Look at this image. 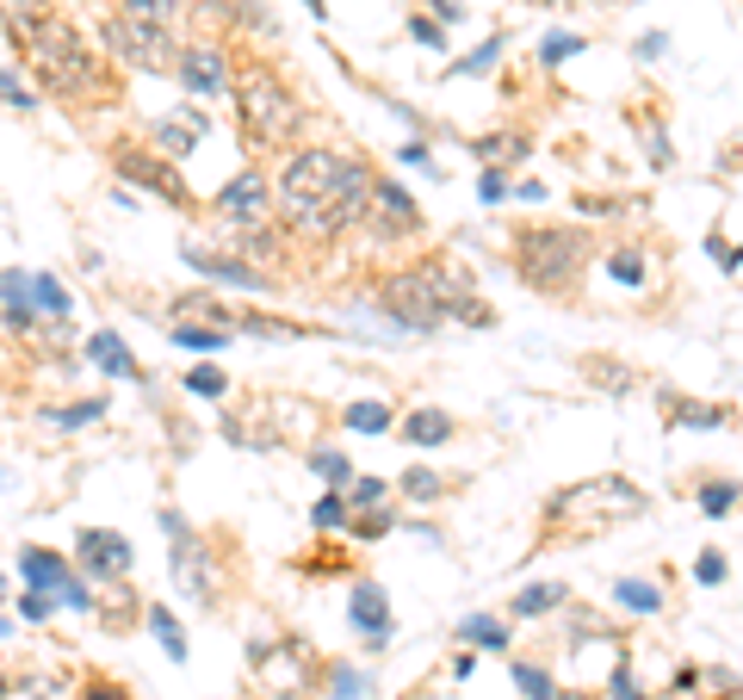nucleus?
<instances>
[{
	"label": "nucleus",
	"instance_id": "obj_32",
	"mask_svg": "<svg viewBox=\"0 0 743 700\" xmlns=\"http://www.w3.org/2000/svg\"><path fill=\"white\" fill-rule=\"evenodd\" d=\"M458 639H465V644H483V651H508V626L495 620V614H471V620L458 626Z\"/></svg>",
	"mask_w": 743,
	"mask_h": 700
},
{
	"label": "nucleus",
	"instance_id": "obj_51",
	"mask_svg": "<svg viewBox=\"0 0 743 700\" xmlns=\"http://www.w3.org/2000/svg\"><path fill=\"white\" fill-rule=\"evenodd\" d=\"M409 32H416L421 44H434V50H440V44H446V32H440V20H428V13H416V20H409Z\"/></svg>",
	"mask_w": 743,
	"mask_h": 700
},
{
	"label": "nucleus",
	"instance_id": "obj_48",
	"mask_svg": "<svg viewBox=\"0 0 743 700\" xmlns=\"http://www.w3.org/2000/svg\"><path fill=\"white\" fill-rule=\"evenodd\" d=\"M50 607H62V602H57V595H44V589H25V595H20L25 620H50Z\"/></svg>",
	"mask_w": 743,
	"mask_h": 700
},
{
	"label": "nucleus",
	"instance_id": "obj_8",
	"mask_svg": "<svg viewBox=\"0 0 743 700\" xmlns=\"http://www.w3.org/2000/svg\"><path fill=\"white\" fill-rule=\"evenodd\" d=\"M112 168H118V180H131V187H149L155 199H168L173 211H192L187 180H180V168H173L161 150H143V143H112Z\"/></svg>",
	"mask_w": 743,
	"mask_h": 700
},
{
	"label": "nucleus",
	"instance_id": "obj_2",
	"mask_svg": "<svg viewBox=\"0 0 743 700\" xmlns=\"http://www.w3.org/2000/svg\"><path fill=\"white\" fill-rule=\"evenodd\" d=\"M25 57H32V75L50 87L57 99H69V106H112V69H106V57H94L87 50V38L75 32V20L69 13H44L38 32L25 38Z\"/></svg>",
	"mask_w": 743,
	"mask_h": 700
},
{
	"label": "nucleus",
	"instance_id": "obj_17",
	"mask_svg": "<svg viewBox=\"0 0 743 700\" xmlns=\"http://www.w3.org/2000/svg\"><path fill=\"white\" fill-rule=\"evenodd\" d=\"M458 435V422L446 410H416V416H403V440L409 447H446Z\"/></svg>",
	"mask_w": 743,
	"mask_h": 700
},
{
	"label": "nucleus",
	"instance_id": "obj_6",
	"mask_svg": "<svg viewBox=\"0 0 743 700\" xmlns=\"http://www.w3.org/2000/svg\"><path fill=\"white\" fill-rule=\"evenodd\" d=\"M161 533L173 539V551H168L173 583L187 589L199 607H217V583H211V551H205V539L187 527V514H180V509H161Z\"/></svg>",
	"mask_w": 743,
	"mask_h": 700
},
{
	"label": "nucleus",
	"instance_id": "obj_23",
	"mask_svg": "<svg viewBox=\"0 0 743 700\" xmlns=\"http://www.w3.org/2000/svg\"><path fill=\"white\" fill-rule=\"evenodd\" d=\"M87 354H94V366H106V372H118V379H136V360H131V347L112 335V329H99L94 341H87Z\"/></svg>",
	"mask_w": 743,
	"mask_h": 700
},
{
	"label": "nucleus",
	"instance_id": "obj_19",
	"mask_svg": "<svg viewBox=\"0 0 743 700\" xmlns=\"http://www.w3.org/2000/svg\"><path fill=\"white\" fill-rule=\"evenodd\" d=\"M564 602H576L571 583H527L508 607H515L520 620H546V614H552V607H564Z\"/></svg>",
	"mask_w": 743,
	"mask_h": 700
},
{
	"label": "nucleus",
	"instance_id": "obj_52",
	"mask_svg": "<svg viewBox=\"0 0 743 700\" xmlns=\"http://www.w3.org/2000/svg\"><path fill=\"white\" fill-rule=\"evenodd\" d=\"M663 50H669V32H645V38H638V57L645 62H657Z\"/></svg>",
	"mask_w": 743,
	"mask_h": 700
},
{
	"label": "nucleus",
	"instance_id": "obj_15",
	"mask_svg": "<svg viewBox=\"0 0 743 700\" xmlns=\"http://www.w3.org/2000/svg\"><path fill=\"white\" fill-rule=\"evenodd\" d=\"M20 577H25V589H44V595H62V589L75 583L69 558H62V551H50V546H25L20 551Z\"/></svg>",
	"mask_w": 743,
	"mask_h": 700
},
{
	"label": "nucleus",
	"instance_id": "obj_50",
	"mask_svg": "<svg viewBox=\"0 0 743 700\" xmlns=\"http://www.w3.org/2000/svg\"><path fill=\"white\" fill-rule=\"evenodd\" d=\"M477 192H483L490 205H502V199H508V174H502V168H483V180H477Z\"/></svg>",
	"mask_w": 743,
	"mask_h": 700
},
{
	"label": "nucleus",
	"instance_id": "obj_53",
	"mask_svg": "<svg viewBox=\"0 0 743 700\" xmlns=\"http://www.w3.org/2000/svg\"><path fill=\"white\" fill-rule=\"evenodd\" d=\"M428 7H434L440 25H458V20H465V0H428Z\"/></svg>",
	"mask_w": 743,
	"mask_h": 700
},
{
	"label": "nucleus",
	"instance_id": "obj_3",
	"mask_svg": "<svg viewBox=\"0 0 743 700\" xmlns=\"http://www.w3.org/2000/svg\"><path fill=\"white\" fill-rule=\"evenodd\" d=\"M595 261V236L576 224H515L508 229V266L527 292H546V298H576V285Z\"/></svg>",
	"mask_w": 743,
	"mask_h": 700
},
{
	"label": "nucleus",
	"instance_id": "obj_18",
	"mask_svg": "<svg viewBox=\"0 0 743 700\" xmlns=\"http://www.w3.org/2000/svg\"><path fill=\"white\" fill-rule=\"evenodd\" d=\"M583 379L595 384V391H608V398H626L632 384H638V372L620 360H608V354H583Z\"/></svg>",
	"mask_w": 743,
	"mask_h": 700
},
{
	"label": "nucleus",
	"instance_id": "obj_47",
	"mask_svg": "<svg viewBox=\"0 0 743 700\" xmlns=\"http://www.w3.org/2000/svg\"><path fill=\"white\" fill-rule=\"evenodd\" d=\"M0 99H7L13 112H32V94L20 87V69H0Z\"/></svg>",
	"mask_w": 743,
	"mask_h": 700
},
{
	"label": "nucleus",
	"instance_id": "obj_22",
	"mask_svg": "<svg viewBox=\"0 0 743 700\" xmlns=\"http://www.w3.org/2000/svg\"><path fill=\"white\" fill-rule=\"evenodd\" d=\"M471 155H477V162H490V168H502V162H520V155H527V137H520V131L471 137Z\"/></svg>",
	"mask_w": 743,
	"mask_h": 700
},
{
	"label": "nucleus",
	"instance_id": "obj_9",
	"mask_svg": "<svg viewBox=\"0 0 743 700\" xmlns=\"http://www.w3.org/2000/svg\"><path fill=\"white\" fill-rule=\"evenodd\" d=\"M211 211H217V229H229V236H242V229L273 224V192H267V174H261V168H242L236 180H229V187H217Z\"/></svg>",
	"mask_w": 743,
	"mask_h": 700
},
{
	"label": "nucleus",
	"instance_id": "obj_42",
	"mask_svg": "<svg viewBox=\"0 0 743 700\" xmlns=\"http://www.w3.org/2000/svg\"><path fill=\"white\" fill-rule=\"evenodd\" d=\"M576 50H583V38H576V32H552V38L539 44V62H546V69H564Z\"/></svg>",
	"mask_w": 743,
	"mask_h": 700
},
{
	"label": "nucleus",
	"instance_id": "obj_10",
	"mask_svg": "<svg viewBox=\"0 0 743 700\" xmlns=\"http://www.w3.org/2000/svg\"><path fill=\"white\" fill-rule=\"evenodd\" d=\"M365 229H372L379 242H403V236H416V229H421V205L397 187V180H391V174H379V180H372V211H365Z\"/></svg>",
	"mask_w": 743,
	"mask_h": 700
},
{
	"label": "nucleus",
	"instance_id": "obj_54",
	"mask_svg": "<svg viewBox=\"0 0 743 700\" xmlns=\"http://www.w3.org/2000/svg\"><path fill=\"white\" fill-rule=\"evenodd\" d=\"M403 162H409V168H428V174H434V162H428V143H409V150H403Z\"/></svg>",
	"mask_w": 743,
	"mask_h": 700
},
{
	"label": "nucleus",
	"instance_id": "obj_36",
	"mask_svg": "<svg viewBox=\"0 0 743 700\" xmlns=\"http://www.w3.org/2000/svg\"><path fill=\"white\" fill-rule=\"evenodd\" d=\"M347 527H353V539H379V533L397 527V509H391V502H379V509H360Z\"/></svg>",
	"mask_w": 743,
	"mask_h": 700
},
{
	"label": "nucleus",
	"instance_id": "obj_34",
	"mask_svg": "<svg viewBox=\"0 0 743 700\" xmlns=\"http://www.w3.org/2000/svg\"><path fill=\"white\" fill-rule=\"evenodd\" d=\"M75 700H136V695L118 676H106V669H87V676H81V688H75Z\"/></svg>",
	"mask_w": 743,
	"mask_h": 700
},
{
	"label": "nucleus",
	"instance_id": "obj_45",
	"mask_svg": "<svg viewBox=\"0 0 743 700\" xmlns=\"http://www.w3.org/2000/svg\"><path fill=\"white\" fill-rule=\"evenodd\" d=\"M608 700H650V695H638V681H632V657H626V651H620V663H613Z\"/></svg>",
	"mask_w": 743,
	"mask_h": 700
},
{
	"label": "nucleus",
	"instance_id": "obj_41",
	"mask_svg": "<svg viewBox=\"0 0 743 700\" xmlns=\"http://www.w3.org/2000/svg\"><path fill=\"white\" fill-rule=\"evenodd\" d=\"M187 391H192V398H217V403H224V398H229V379L217 372V366H192V372H187Z\"/></svg>",
	"mask_w": 743,
	"mask_h": 700
},
{
	"label": "nucleus",
	"instance_id": "obj_14",
	"mask_svg": "<svg viewBox=\"0 0 743 700\" xmlns=\"http://www.w3.org/2000/svg\"><path fill=\"white\" fill-rule=\"evenodd\" d=\"M180 261L187 266H199V273H211V280H224V285H242V292H273V273L267 266H248V261H236V254H217V248H180Z\"/></svg>",
	"mask_w": 743,
	"mask_h": 700
},
{
	"label": "nucleus",
	"instance_id": "obj_28",
	"mask_svg": "<svg viewBox=\"0 0 743 700\" xmlns=\"http://www.w3.org/2000/svg\"><path fill=\"white\" fill-rule=\"evenodd\" d=\"M149 632L161 639V651H168L173 663H187V626L173 620V614H168L161 602H149Z\"/></svg>",
	"mask_w": 743,
	"mask_h": 700
},
{
	"label": "nucleus",
	"instance_id": "obj_35",
	"mask_svg": "<svg viewBox=\"0 0 743 700\" xmlns=\"http://www.w3.org/2000/svg\"><path fill=\"white\" fill-rule=\"evenodd\" d=\"M310 521H316V533H335V527H347L353 521V502H347L341 490H328L316 509H310Z\"/></svg>",
	"mask_w": 743,
	"mask_h": 700
},
{
	"label": "nucleus",
	"instance_id": "obj_7",
	"mask_svg": "<svg viewBox=\"0 0 743 700\" xmlns=\"http://www.w3.org/2000/svg\"><path fill=\"white\" fill-rule=\"evenodd\" d=\"M106 50L131 69H173L180 50H173L168 25H149V20H131V13H112L106 20Z\"/></svg>",
	"mask_w": 743,
	"mask_h": 700
},
{
	"label": "nucleus",
	"instance_id": "obj_4",
	"mask_svg": "<svg viewBox=\"0 0 743 700\" xmlns=\"http://www.w3.org/2000/svg\"><path fill=\"white\" fill-rule=\"evenodd\" d=\"M650 509V496L626 477H583L571 490H552L546 496V527H539V546H552L558 533L571 539H589V533L613 527V521H638Z\"/></svg>",
	"mask_w": 743,
	"mask_h": 700
},
{
	"label": "nucleus",
	"instance_id": "obj_1",
	"mask_svg": "<svg viewBox=\"0 0 743 700\" xmlns=\"http://www.w3.org/2000/svg\"><path fill=\"white\" fill-rule=\"evenodd\" d=\"M372 180L379 174L347 150H291L279 162V224L310 242H335L353 224H365Z\"/></svg>",
	"mask_w": 743,
	"mask_h": 700
},
{
	"label": "nucleus",
	"instance_id": "obj_46",
	"mask_svg": "<svg viewBox=\"0 0 743 700\" xmlns=\"http://www.w3.org/2000/svg\"><path fill=\"white\" fill-rule=\"evenodd\" d=\"M724 577H731V565H724V551H700V565H694V583H724Z\"/></svg>",
	"mask_w": 743,
	"mask_h": 700
},
{
	"label": "nucleus",
	"instance_id": "obj_27",
	"mask_svg": "<svg viewBox=\"0 0 743 700\" xmlns=\"http://www.w3.org/2000/svg\"><path fill=\"white\" fill-rule=\"evenodd\" d=\"M397 490L409 496V502H434V496H446V490H453V477L428 472V465H409V472L397 477Z\"/></svg>",
	"mask_w": 743,
	"mask_h": 700
},
{
	"label": "nucleus",
	"instance_id": "obj_5",
	"mask_svg": "<svg viewBox=\"0 0 743 700\" xmlns=\"http://www.w3.org/2000/svg\"><path fill=\"white\" fill-rule=\"evenodd\" d=\"M236 112H242L248 150H286L291 137L304 131V106H298V94L273 75L267 62H242V75H236Z\"/></svg>",
	"mask_w": 743,
	"mask_h": 700
},
{
	"label": "nucleus",
	"instance_id": "obj_26",
	"mask_svg": "<svg viewBox=\"0 0 743 700\" xmlns=\"http://www.w3.org/2000/svg\"><path fill=\"white\" fill-rule=\"evenodd\" d=\"M508 676H515V688H520L527 700H558V681H552V669H546V663L515 657V663H508Z\"/></svg>",
	"mask_w": 743,
	"mask_h": 700
},
{
	"label": "nucleus",
	"instance_id": "obj_29",
	"mask_svg": "<svg viewBox=\"0 0 743 700\" xmlns=\"http://www.w3.org/2000/svg\"><path fill=\"white\" fill-rule=\"evenodd\" d=\"M168 329H173V341H180V347H199V354H217V347L229 341L224 322H168Z\"/></svg>",
	"mask_w": 743,
	"mask_h": 700
},
{
	"label": "nucleus",
	"instance_id": "obj_11",
	"mask_svg": "<svg viewBox=\"0 0 743 700\" xmlns=\"http://www.w3.org/2000/svg\"><path fill=\"white\" fill-rule=\"evenodd\" d=\"M75 565L87 577H131V539L112 527H81L75 533Z\"/></svg>",
	"mask_w": 743,
	"mask_h": 700
},
{
	"label": "nucleus",
	"instance_id": "obj_33",
	"mask_svg": "<svg viewBox=\"0 0 743 700\" xmlns=\"http://www.w3.org/2000/svg\"><path fill=\"white\" fill-rule=\"evenodd\" d=\"M310 472L323 477V484H353V465H347V453H335V447H310Z\"/></svg>",
	"mask_w": 743,
	"mask_h": 700
},
{
	"label": "nucleus",
	"instance_id": "obj_21",
	"mask_svg": "<svg viewBox=\"0 0 743 700\" xmlns=\"http://www.w3.org/2000/svg\"><path fill=\"white\" fill-rule=\"evenodd\" d=\"M694 502H700V514H738L743 484H731V477H694Z\"/></svg>",
	"mask_w": 743,
	"mask_h": 700
},
{
	"label": "nucleus",
	"instance_id": "obj_55",
	"mask_svg": "<svg viewBox=\"0 0 743 700\" xmlns=\"http://www.w3.org/2000/svg\"><path fill=\"white\" fill-rule=\"evenodd\" d=\"M304 7H310V13H316V20H323V0H304Z\"/></svg>",
	"mask_w": 743,
	"mask_h": 700
},
{
	"label": "nucleus",
	"instance_id": "obj_20",
	"mask_svg": "<svg viewBox=\"0 0 743 700\" xmlns=\"http://www.w3.org/2000/svg\"><path fill=\"white\" fill-rule=\"evenodd\" d=\"M663 589L650 583V577H620L613 583V607H626V614H663Z\"/></svg>",
	"mask_w": 743,
	"mask_h": 700
},
{
	"label": "nucleus",
	"instance_id": "obj_13",
	"mask_svg": "<svg viewBox=\"0 0 743 700\" xmlns=\"http://www.w3.org/2000/svg\"><path fill=\"white\" fill-rule=\"evenodd\" d=\"M657 416H663V428H731L738 422V410L731 403H712V398H687V391H663L657 398Z\"/></svg>",
	"mask_w": 743,
	"mask_h": 700
},
{
	"label": "nucleus",
	"instance_id": "obj_37",
	"mask_svg": "<svg viewBox=\"0 0 743 700\" xmlns=\"http://www.w3.org/2000/svg\"><path fill=\"white\" fill-rule=\"evenodd\" d=\"M242 329H248V335H261V341H298V335H310L304 322H286V317H242Z\"/></svg>",
	"mask_w": 743,
	"mask_h": 700
},
{
	"label": "nucleus",
	"instance_id": "obj_49",
	"mask_svg": "<svg viewBox=\"0 0 743 700\" xmlns=\"http://www.w3.org/2000/svg\"><path fill=\"white\" fill-rule=\"evenodd\" d=\"M106 403L99 398H87V403H75V410H50V422H62V428H81V422H94Z\"/></svg>",
	"mask_w": 743,
	"mask_h": 700
},
{
	"label": "nucleus",
	"instance_id": "obj_56",
	"mask_svg": "<svg viewBox=\"0 0 743 700\" xmlns=\"http://www.w3.org/2000/svg\"><path fill=\"white\" fill-rule=\"evenodd\" d=\"M558 700H595V695H558Z\"/></svg>",
	"mask_w": 743,
	"mask_h": 700
},
{
	"label": "nucleus",
	"instance_id": "obj_25",
	"mask_svg": "<svg viewBox=\"0 0 743 700\" xmlns=\"http://www.w3.org/2000/svg\"><path fill=\"white\" fill-rule=\"evenodd\" d=\"M323 676H328V700H365L372 695V676L353 669V663H323Z\"/></svg>",
	"mask_w": 743,
	"mask_h": 700
},
{
	"label": "nucleus",
	"instance_id": "obj_12",
	"mask_svg": "<svg viewBox=\"0 0 743 700\" xmlns=\"http://www.w3.org/2000/svg\"><path fill=\"white\" fill-rule=\"evenodd\" d=\"M173 75H180L187 94H205V99H217L229 81H236V75H229V57L217 50V44H187L180 62H173Z\"/></svg>",
	"mask_w": 743,
	"mask_h": 700
},
{
	"label": "nucleus",
	"instance_id": "obj_30",
	"mask_svg": "<svg viewBox=\"0 0 743 700\" xmlns=\"http://www.w3.org/2000/svg\"><path fill=\"white\" fill-rule=\"evenodd\" d=\"M44 13H50V7H44V0H0V20H7V32H13V38H32V32H38V20Z\"/></svg>",
	"mask_w": 743,
	"mask_h": 700
},
{
	"label": "nucleus",
	"instance_id": "obj_43",
	"mask_svg": "<svg viewBox=\"0 0 743 700\" xmlns=\"http://www.w3.org/2000/svg\"><path fill=\"white\" fill-rule=\"evenodd\" d=\"M495 57H502V38L477 44L471 57H465V62H453V69H446V75H490V69H495Z\"/></svg>",
	"mask_w": 743,
	"mask_h": 700
},
{
	"label": "nucleus",
	"instance_id": "obj_31",
	"mask_svg": "<svg viewBox=\"0 0 743 700\" xmlns=\"http://www.w3.org/2000/svg\"><path fill=\"white\" fill-rule=\"evenodd\" d=\"M347 416V428H360V435H384V428H391V403H379V398H360V403H347L341 410Z\"/></svg>",
	"mask_w": 743,
	"mask_h": 700
},
{
	"label": "nucleus",
	"instance_id": "obj_24",
	"mask_svg": "<svg viewBox=\"0 0 743 700\" xmlns=\"http://www.w3.org/2000/svg\"><path fill=\"white\" fill-rule=\"evenodd\" d=\"M199 131H205V118H199V112H187L180 124H173V118H161V124H155V143H161V155H192Z\"/></svg>",
	"mask_w": 743,
	"mask_h": 700
},
{
	"label": "nucleus",
	"instance_id": "obj_39",
	"mask_svg": "<svg viewBox=\"0 0 743 700\" xmlns=\"http://www.w3.org/2000/svg\"><path fill=\"white\" fill-rule=\"evenodd\" d=\"M32 298H38V310H50V317H69L75 304H69V292H62L50 273H32Z\"/></svg>",
	"mask_w": 743,
	"mask_h": 700
},
{
	"label": "nucleus",
	"instance_id": "obj_40",
	"mask_svg": "<svg viewBox=\"0 0 743 700\" xmlns=\"http://www.w3.org/2000/svg\"><path fill=\"white\" fill-rule=\"evenodd\" d=\"M180 7H187V0H124V13H131V20H149V25H173Z\"/></svg>",
	"mask_w": 743,
	"mask_h": 700
},
{
	"label": "nucleus",
	"instance_id": "obj_57",
	"mask_svg": "<svg viewBox=\"0 0 743 700\" xmlns=\"http://www.w3.org/2000/svg\"><path fill=\"white\" fill-rule=\"evenodd\" d=\"M534 7H564V0H534Z\"/></svg>",
	"mask_w": 743,
	"mask_h": 700
},
{
	"label": "nucleus",
	"instance_id": "obj_16",
	"mask_svg": "<svg viewBox=\"0 0 743 700\" xmlns=\"http://www.w3.org/2000/svg\"><path fill=\"white\" fill-rule=\"evenodd\" d=\"M353 626L372 639V651H384V639H391V607H384V589L379 583L353 589Z\"/></svg>",
	"mask_w": 743,
	"mask_h": 700
},
{
	"label": "nucleus",
	"instance_id": "obj_38",
	"mask_svg": "<svg viewBox=\"0 0 743 700\" xmlns=\"http://www.w3.org/2000/svg\"><path fill=\"white\" fill-rule=\"evenodd\" d=\"M608 273L620 285H645V248H613L608 254Z\"/></svg>",
	"mask_w": 743,
	"mask_h": 700
},
{
	"label": "nucleus",
	"instance_id": "obj_44",
	"mask_svg": "<svg viewBox=\"0 0 743 700\" xmlns=\"http://www.w3.org/2000/svg\"><path fill=\"white\" fill-rule=\"evenodd\" d=\"M347 490H353V496H347V502H353V514H360V509H379V502H384V490H391V484H384V477H353V484H347Z\"/></svg>",
	"mask_w": 743,
	"mask_h": 700
}]
</instances>
